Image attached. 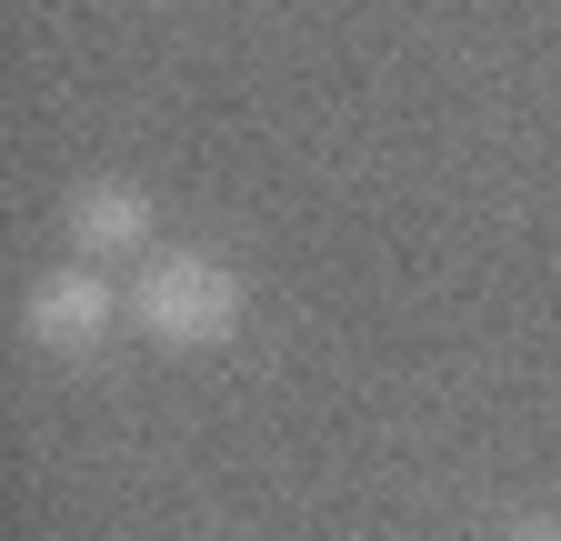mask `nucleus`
Segmentation results:
<instances>
[{
	"mask_svg": "<svg viewBox=\"0 0 561 541\" xmlns=\"http://www.w3.org/2000/svg\"><path fill=\"white\" fill-rule=\"evenodd\" d=\"M151 221H161V200L140 191V181H121V171H101V181H81V191L60 200L70 261H121V251H151Z\"/></svg>",
	"mask_w": 561,
	"mask_h": 541,
	"instance_id": "3",
	"label": "nucleus"
},
{
	"mask_svg": "<svg viewBox=\"0 0 561 541\" xmlns=\"http://www.w3.org/2000/svg\"><path fill=\"white\" fill-rule=\"evenodd\" d=\"M121 321H130V291L101 281V261H60V270H41V281L21 291V331L41 352H70V361L101 352Z\"/></svg>",
	"mask_w": 561,
	"mask_h": 541,
	"instance_id": "2",
	"label": "nucleus"
},
{
	"mask_svg": "<svg viewBox=\"0 0 561 541\" xmlns=\"http://www.w3.org/2000/svg\"><path fill=\"white\" fill-rule=\"evenodd\" d=\"M502 541H561V511H531V521H512Z\"/></svg>",
	"mask_w": 561,
	"mask_h": 541,
	"instance_id": "4",
	"label": "nucleus"
},
{
	"mask_svg": "<svg viewBox=\"0 0 561 541\" xmlns=\"http://www.w3.org/2000/svg\"><path fill=\"white\" fill-rule=\"evenodd\" d=\"M241 321H251V281L221 251L171 241V251L140 261V281H130V331L161 342V352H221Z\"/></svg>",
	"mask_w": 561,
	"mask_h": 541,
	"instance_id": "1",
	"label": "nucleus"
}]
</instances>
